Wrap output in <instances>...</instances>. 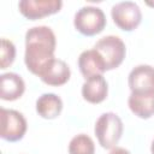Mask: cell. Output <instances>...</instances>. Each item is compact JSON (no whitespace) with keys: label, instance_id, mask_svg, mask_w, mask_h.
I'll return each mask as SVG.
<instances>
[{"label":"cell","instance_id":"6da1fadb","mask_svg":"<svg viewBox=\"0 0 154 154\" xmlns=\"http://www.w3.org/2000/svg\"><path fill=\"white\" fill-rule=\"evenodd\" d=\"M55 35L51 28L46 25L30 28L25 34L24 54V63L28 70L40 77L48 65L55 59Z\"/></svg>","mask_w":154,"mask_h":154},{"label":"cell","instance_id":"5bb4252c","mask_svg":"<svg viewBox=\"0 0 154 154\" xmlns=\"http://www.w3.org/2000/svg\"><path fill=\"white\" fill-rule=\"evenodd\" d=\"M63 109V101L61 99L53 94L46 93L42 94L36 100V112L45 119H54L57 118Z\"/></svg>","mask_w":154,"mask_h":154},{"label":"cell","instance_id":"9c48e42d","mask_svg":"<svg viewBox=\"0 0 154 154\" xmlns=\"http://www.w3.org/2000/svg\"><path fill=\"white\" fill-rule=\"evenodd\" d=\"M78 67H79V71L85 79L94 77V76H100L105 71H107L106 65H105L101 55L94 48L84 51L79 54Z\"/></svg>","mask_w":154,"mask_h":154},{"label":"cell","instance_id":"8fae6325","mask_svg":"<svg viewBox=\"0 0 154 154\" xmlns=\"http://www.w3.org/2000/svg\"><path fill=\"white\" fill-rule=\"evenodd\" d=\"M108 94V85L102 75L94 76L88 79L82 85V96L89 103L102 102Z\"/></svg>","mask_w":154,"mask_h":154},{"label":"cell","instance_id":"5b68a950","mask_svg":"<svg viewBox=\"0 0 154 154\" xmlns=\"http://www.w3.org/2000/svg\"><path fill=\"white\" fill-rule=\"evenodd\" d=\"M1 138L8 142H17L22 140L26 132V120L24 116L14 109L1 108Z\"/></svg>","mask_w":154,"mask_h":154},{"label":"cell","instance_id":"9a60e30c","mask_svg":"<svg viewBox=\"0 0 154 154\" xmlns=\"http://www.w3.org/2000/svg\"><path fill=\"white\" fill-rule=\"evenodd\" d=\"M69 154H95L94 141L85 134L76 135L70 141Z\"/></svg>","mask_w":154,"mask_h":154},{"label":"cell","instance_id":"e0dca14e","mask_svg":"<svg viewBox=\"0 0 154 154\" xmlns=\"http://www.w3.org/2000/svg\"><path fill=\"white\" fill-rule=\"evenodd\" d=\"M108 154H131L128 149L125 148H122V147H114L111 149V152Z\"/></svg>","mask_w":154,"mask_h":154},{"label":"cell","instance_id":"8992f818","mask_svg":"<svg viewBox=\"0 0 154 154\" xmlns=\"http://www.w3.org/2000/svg\"><path fill=\"white\" fill-rule=\"evenodd\" d=\"M111 16L114 24L124 31L135 30L142 19V13L138 5L132 1H122L113 5Z\"/></svg>","mask_w":154,"mask_h":154},{"label":"cell","instance_id":"277c9868","mask_svg":"<svg viewBox=\"0 0 154 154\" xmlns=\"http://www.w3.org/2000/svg\"><path fill=\"white\" fill-rule=\"evenodd\" d=\"M94 49L101 55L107 71L117 69L123 63L126 54L125 43L122 41V38L114 35H108L100 38L95 43Z\"/></svg>","mask_w":154,"mask_h":154},{"label":"cell","instance_id":"3957f363","mask_svg":"<svg viewBox=\"0 0 154 154\" xmlns=\"http://www.w3.org/2000/svg\"><path fill=\"white\" fill-rule=\"evenodd\" d=\"M73 25L82 35L94 36L105 29L106 16L103 11L96 6H83L76 12Z\"/></svg>","mask_w":154,"mask_h":154},{"label":"cell","instance_id":"30bf717a","mask_svg":"<svg viewBox=\"0 0 154 154\" xmlns=\"http://www.w3.org/2000/svg\"><path fill=\"white\" fill-rule=\"evenodd\" d=\"M25 90L23 78L14 73L7 72L0 76V97L5 101H14L19 99Z\"/></svg>","mask_w":154,"mask_h":154},{"label":"cell","instance_id":"ac0fdd59","mask_svg":"<svg viewBox=\"0 0 154 154\" xmlns=\"http://www.w3.org/2000/svg\"><path fill=\"white\" fill-rule=\"evenodd\" d=\"M150 152H152V154H154V140H153L152 146H150Z\"/></svg>","mask_w":154,"mask_h":154},{"label":"cell","instance_id":"52a82bcc","mask_svg":"<svg viewBox=\"0 0 154 154\" xmlns=\"http://www.w3.org/2000/svg\"><path fill=\"white\" fill-rule=\"evenodd\" d=\"M60 0H22L18 4L19 12L30 20H36L60 11Z\"/></svg>","mask_w":154,"mask_h":154},{"label":"cell","instance_id":"7a4b0ae2","mask_svg":"<svg viewBox=\"0 0 154 154\" xmlns=\"http://www.w3.org/2000/svg\"><path fill=\"white\" fill-rule=\"evenodd\" d=\"M99 144L105 149H112L119 142L123 134V122L113 112L103 113L99 117L94 128Z\"/></svg>","mask_w":154,"mask_h":154},{"label":"cell","instance_id":"4fadbf2b","mask_svg":"<svg viewBox=\"0 0 154 154\" xmlns=\"http://www.w3.org/2000/svg\"><path fill=\"white\" fill-rule=\"evenodd\" d=\"M128 105L135 116L148 119L154 116V93H131Z\"/></svg>","mask_w":154,"mask_h":154},{"label":"cell","instance_id":"ba28073f","mask_svg":"<svg viewBox=\"0 0 154 154\" xmlns=\"http://www.w3.org/2000/svg\"><path fill=\"white\" fill-rule=\"evenodd\" d=\"M128 83L131 93H154V67L138 65L129 73Z\"/></svg>","mask_w":154,"mask_h":154},{"label":"cell","instance_id":"7c38bea8","mask_svg":"<svg viewBox=\"0 0 154 154\" xmlns=\"http://www.w3.org/2000/svg\"><path fill=\"white\" fill-rule=\"evenodd\" d=\"M71 76L69 65L61 59H54L48 67L40 76L41 81L52 87H60L65 84Z\"/></svg>","mask_w":154,"mask_h":154},{"label":"cell","instance_id":"2e32d148","mask_svg":"<svg viewBox=\"0 0 154 154\" xmlns=\"http://www.w3.org/2000/svg\"><path fill=\"white\" fill-rule=\"evenodd\" d=\"M16 58V47L14 45L7 40L1 38V59H0V69H7Z\"/></svg>","mask_w":154,"mask_h":154}]
</instances>
